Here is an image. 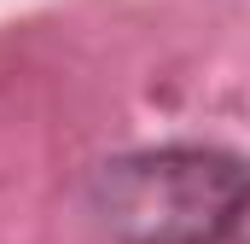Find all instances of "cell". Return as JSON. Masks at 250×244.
<instances>
[{"mask_svg": "<svg viewBox=\"0 0 250 244\" xmlns=\"http://www.w3.org/2000/svg\"><path fill=\"white\" fill-rule=\"evenodd\" d=\"M93 221L117 244H227L245 221V163L215 145H157L99 163Z\"/></svg>", "mask_w": 250, "mask_h": 244, "instance_id": "1", "label": "cell"}]
</instances>
